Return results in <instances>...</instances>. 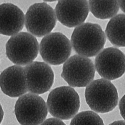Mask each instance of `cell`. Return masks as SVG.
Segmentation results:
<instances>
[{
  "label": "cell",
  "instance_id": "cell-1",
  "mask_svg": "<svg viewBox=\"0 0 125 125\" xmlns=\"http://www.w3.org/2000/svg\"><path fill=\"white\" fill-rule=\"evenodd\" d=\"M106 41L105 33L98 24L87 22L75 28L71 38L74 51L80 55L93 57L99 54Z\"/></svg>",
  "mask_w": 125,
  "mask_h": 125
},
{
  "label": "cell",
  "instance_id": "cell-14",
  "mask_svg": "<svg viewBox=\"0 0 125 125\" xmlns=\"http://www.w3.org/2000/svg\"><path fill=\"white\" fill-rule=\"evenodd\" d=\"M105 33L113 45L125 47V14H118L112 18L107 25Z\"/></svg>",
  "mask_w": 125,
  "mask_h": 125
},
{
  "label": "cell",
  "instance_id": "cell-8",
  "mask_svg": "<svg viewBox=\"0 0 125 125\" xmlns=\"http://www.w3.org/2000/svg\"><path fill=\"white\" fill-rule=\"evenodd\" d=\"M71 43L60 32L51 33L44 36L39 45L40 54L47 64L58 65L65 62L72 52Z\"/></svg>",
  "mask_w": 125,
  "mask_h": 125
},
{
  "label": "cell",
  "instance_id": "cell-6",
  "mask_svg": "<svg viewBox=\"0 0 125 125\" xmlns=\"http://www.w3.org/2000/svg\"><path fill=\"white\" fill-rule=\"evenodd\" d=\"M48 112L44 100L31 93L20 97L14 107L16 118L21 125H40L45 120Z\"/></svg>",
  "mask_w": 125,
  "mask_h": 125
},
{
  "label": "cell",
  "instance_id": "cell-9",
  "mask_svg": "<svg viewBox=\"0 0 125 125\" xmlns=\"http://www.w3.org/2000/svg\"><path fill=\"white\" fill-rule=\"evenodd\" d=\"M95 68L103 79L114 80L125 73V55L115 47L102 50L96 57Z\"/></svg>",
  "mask_w": 125,
  "mask_h": 125
},
{
  "label": "cell",
  "instance_id": "cell-19",
  "mask_svg": "<svg viewBox=\"0 0 125 125\" xmlns=\"http://www.w3.org/2000/svg\"><path fill=\"white\" fill-rule=\"evenodd\" d=\"M109 125H125V121H116L113 122Z\"/></svg>",
  "mask_w": 125,
  "mask_h": 125
},
{
  "label": "cell",
  "instance_id": "cell-16",
  "mask_svg": "<svg viewBox=\"0 0 125 125\" xmlns=\"http://www.w3.org/2000/svg\"><path fill=\"white\" fill-rule=\"evenodd\" d=\"M70 125H104V124L97 113L85 111L77 114L71 121Z\"/></svg>",
  "mask_w": 125,
  "mask_h": 125
},
{
  "label": "cell",
  "instance_id": "cell-21",
  "mask_svg": "<svg viewBox=\"0 0 125 125\" xmlns=\"http://www.w3.org/2000/svg\"><path fill=\"white\" fill-rule=\"evenodd\" d=\"M1 124L3 120V117H4V112H3V109L2 107V106H1Z\"/></svg>",
  "mask_w": 125,
  "mask_h": 125
},
{
  "label": "cell",
  "instance_id": "cell-10",
  "mask_svg": "<svg viewBox=\"0 0 125 125\" xmlns=\"http://www.w3.org/2000/svg\"><path fill=\"white\" fill-rule=\"evenodd\" d=\"M24 68L28 92L40 95L50 90L54 83V75L49 64L34 61Z\"/></svg>",
  "mask_w": 125,
  "mask_h": 125
},
{
  "label": "cell",
  "instance_id": "cell-4",
  "mask_svg": "<svg viewBox=\"0 0 125 125\" xmlns=\"http://www.w3.org/2000/svg\"><path fill=\"white\" fill-rule=\"evenodd\" d=\"M39 49L35 36L30 33L20 32L9 39L6 44V54L14 64L26 66L37 57Z\"/></svg>",
  "mask_w": 125,
  "mask_h": 125
},
{
  "label": "cell",
  "instance_id": "cell-15",
  "mask_svg": "<svg viewBox=\"0 0 125 125\" xmlns=\"http://www.w3.org/2000/svg\"><path fill=\"white\" fill-rule=\"evenodd\" d=\"M89 9L97 19L105 20L114 17L119 10L118 1H88Z\"/></svg>",
  "mask_w": 125,
  "mask_h": 125
},
{
  "label": "cell",
  "instance_id": "cell-12",
  "mask_svg": "<svg viewBox=\"0 0 125 125\" xmlns=\"http://www.w3.org/2000/svg\"><path fill=\"white\" fill-rule=\"evenodd\" d=\"M3 93L11 98L20 97L28 92L24 68L14 65L6 69L0 76Z\"/></svg>",
  "mask_w": 125,
  "mask_h": 125
},
{
  "label": "cell",
  "instance_id": "cell-13",
  "mask_svg": "<svg viewBox=\"0 0 125 125\" xmlns=\"http://www.w3.org/2000/svg\"><path fill=\"white\" fill-rule=\"evenodd\" d=\"M25 16L21 9L10 3L0 5V33L7 36H13L23 29Z\"/></svg>",
  "mask_w": 125,
  "mask_h": 125
},
{
  "label": "cell",
  "instance_id": "cell-11",
  "mask_svg": "<svg viewBox=\"0 0 125 125\" xmlns=\"http://www.w3.org/2000/svg\"><path fill=\"white\" fill-rule=\"evenodd\" d=\"M87 0H60L55 9L57 19L64 26L74 28L83 24L88 16Z\"/></svg>",
  "mask_w": 125,
  "mask_h": 125
},
{
  "label": "cell",
  "instance_id": "cell-3",
  "mask_svg": "<svg viewBox=\"0 0 125 125\" xmlns=\"http://www.w3.org/2000/svg\"><path fill=\"white\" fill-rule=\"evenodd\" d=\"M47 105L48 111L54 117L70 120L76 115L79 109V96L72 87H58L50 93Z\"/></svg>",
  "mask_w": 125,
  "mask_h": 125
},
{
  "label": "cell",
  "instance_id": "cell-17",
  "mask_svg": "<svg viewBox=\"0 0 125 125\" xmlns=\"http://www.w3.org/2000/svg\"><path fill=\"white\" fill-rule=\"evenodd\" d=\"M40 125H66L60 119L55 118H50L45 120Z\"/></svg>",
  "mask_w": 125,
  "mask_h": 125
},
{
  "label": "cell",
  "instance_id": "cell-5",
  "mask_svg": "<svg viewBox=\"0 0 125 125\" xmlns=\"http://www.w3.org/2000/svg\"><path fill=\"white\" fill-rule=\"evenodd\" d=\"M57 21L54 10L45 2L32 5L25 15V24L27 30L38 38L50 34L55 27Z\"/></svg>",
  "mask_w": 125,
  "mask_h": 125
},
{
  "label": "cell",
  "instance_id": "cell-2",
  "mask_svg": "<svg viewBox=\"0 0 125 125\" xmlns=\"http://www.w3.org/2000/svg\"><path fill=\"white\" fill-rule=\"evenodd\" d=\"M85 96L90 109L99 113L111 112L118 104L117 89L110 81L105 79L91 82L85 88Z\"/></svg>",
  "mask_w": 125,
  "mask_h": 125
},
{
  "label": "cell",
  "instance_id": "cell-20",
  "mask_svg": "<svg viewBox=\"0 0 125 125\" xmlns=\"http://www.w3.org/2000/svg\"><path fill=\"white\" fill-rule=\"evenodd\" d=\"M118 3L121 9L125 13V1L120 0L118 1Z\"/></svg>",
  "mask_w": 125,
  "mask_h": 125
},
{
  "label": "cell",
  "instance_id": "cell-18",
  "mask_svg": "<svg viewBox=\"0 0 125 125\" xmlns=\"http://www.w3.org/2000/svg\"><path fill=\"white\" fill-rule=\"evenodd\" d=\"M118 106L121 115L125 121V94L120 100Z\"/></svg>",
  "mask_w": 125,
  "mask_h": 125
},
{
  "label": "cell",
  "instance_id": "cell-7",
  "mask_svg": "<svg viewBox=\"0 0 125 125\" xmlns=\"http://www.w3.org/2000/svg\"><path fill=\"white\" fill-rule=\"evenodd\" d=\"M95 68L92 61L80 55L72 56L64 63L61 76L72 87H84L94 79Z\"/></svg>",
  "mask_w": 125,
  "mask_h": 125
}]
</instances>
